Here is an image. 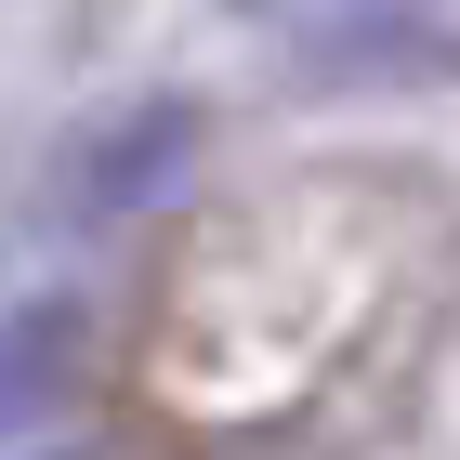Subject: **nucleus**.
Listing matches in <instances>:
<instances>
[{
  "label": "nucleus",
  "instance_id": "3",
  "mask_svg": "<svg viewBox=\"0 0 460 460\" xmlns=\"http://www.w3.org/2000/svg\"><path fill=\"white\" fill-rule=\"evenodd\" d=\"M237 13H263V0H237Z\"/></svg>",
  "mask_w": 460,
  "mask_h": 460
},
{
  "label": "nucleus",
  "instance_id": "1",
  "mask_svg": "<svg viewBox=\"0 0 460 460\" xmlns=\"http://www.w3.org/2000/svg\"><path fill=\"white\" fill-rule=\"evenodd\" d=\"M198 145H211L198 93H132L119 119H93V132L66 145V224H132V211H158V198L198 172Z\"/></svg>",
  "mask_w": 460,
  "mask_h": 460
},
{
  "label": "nucleus",
  "instance_id": "2",
  "mask_svg": "<svg viewBox=\"0 0 460 460\" xmlns=\"http://www.w3.org/2000/svg\"><path fill=\"white\" fill-rule=\"evenodd\" d=\"M93 382V303L79 289H27V303H0V447H27L53 434Z\"/></svg>",
  "mask_w": 460,
  "mask_h": 460
}]
</instances>
